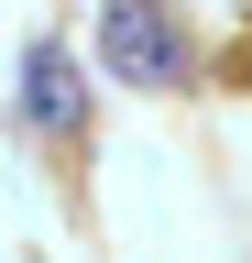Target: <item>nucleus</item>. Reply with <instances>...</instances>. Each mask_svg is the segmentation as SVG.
<instances>
[{"label":"nucleus","mask_w":252,"mask_h":263,"mask_svg":"<svg viewBox=\"0 0 252 263\" xmlns=\"http://www.w3.org/2000/svg\"><path fill=\"white\" fill-rule=\"evenodd\" d=\"M99 66L121 88H176L186 77V33L165 0H99Z\"/></svg>","instance_id":"f257e3e1"},{"label":"nucleus","mask_w":252,"mask_h":263,"mask_svg":"<svg viewBox=\"0 0 252 263\" xmlns=\"http://www.w3.org/2000/svg\"><path fill=\"white\" fill-rule=\"evenodd\" d=\"M22 121H33V132H77V66L55 44L22 55Z\"/></svg>","instance_id":"f03ea898"}]
</instances>
